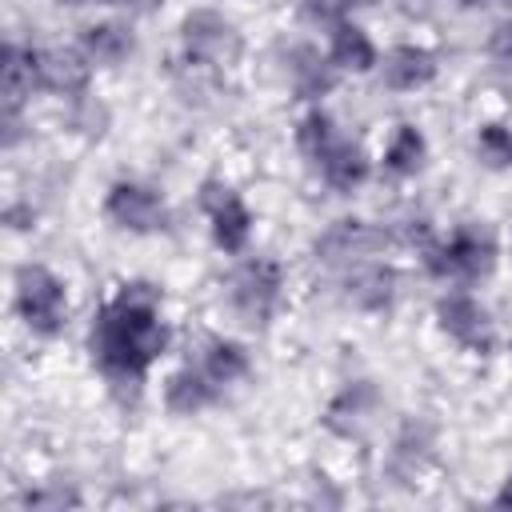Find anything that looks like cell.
Listing matches in <instances>:
<instances>
[{"mask_svg":"<svg viewBox=\"0 0 512 512\" xmlns=\"http://www.w3.org/2000/svg\"><path fill=\"white\" fill-rule=\"evenodd\" d=\"M172 344V328L164 320V292L152 280H124L96 308L88 324V356L104 384L120 396H136L160 356Z\"/></svg>","mask_w":512,"mask_h":512,"instance_id":"obj_1","label":"cell"},{"mask_svg":"<svg viewBox=\"0 0 512 512\" xmlns=\"http://www.w3.org/2000/svg\"><path fill=\"white\" fill-rule=\"evenodd\" d=\"M292 144H296L300 160L312 168V176L324 188H332L336 196H352L372 176L368 152L336 124V116L324 104H308L300 112V120L292 128Z\"/></svg>","mask_w":512,"mask_h":512,"instance_id":"obj_2","label":"cell"},{"mask_svg":"<svg viewBox=\"0 0 512 512\" xmlns=\"http://www.w3.org/2000/svg\"><path fill=\"white\" fill-rule=\"evenodd\" d=\"M416 256H420L424 272L432 280H440L444 288H476L496 272L500 240L488 220H460L444 236L436 232V240Z\"/></svg>","mask_w":512,"mask_h":512,"instance_id":"obj_3","label":"cell"},{"mask_svg":"<svg viewBox=\"0 0 512 512\" xmlns=\"http://www.w3.org/2000/svg\"><path fill=\"white\" fill-rule=\"evenodd\" d=\"M176 60L188 72L224 76L244 60V32L240 24L212 4H196L180 16L176 28Z\"/></svg>","mask_w":512,"mask_h":512,"instance_id":"obj_4","label":"cell"},{"mask_svg":"<svg viewBox=\"0 0 512 512\" xmlns=\"http://www.w3.org/2000/svg\"><path fill=\"white\" fill-rule=\"evenodd\" d=\"M224 304L244 328H268L288 304V268L264 252L236 256L224 276Z\"/></svg>","mask_w":512,"mask_h":512,"instance_id":"obj_5","label":"cell"},{"mask_svg":"<svg viewBox=\"0 0 512 512\" xmlns=\"http://www.w3.org/2000/svg\"><path fill=\"white\" fill-rule=\"evenodd\" d=\"M12 312L32 336L56 340L72 316L64 276H56L48 264H20L12 276Z\"/></svg>","mask_w":512,"mask_h":512,"instance_id":"obj_6","label":"cell"},{"mask_svg":"<svg viewBox=\"0 0 512 512\" xmlns=\"http://www.w3.org/2000/svg\"><path fill=\"white\" fill-rule=\"evenodd\" d=\"M100 212L104 220L116 228V232H128V236H160L172 228V204L168 196L148 184V180H136V176H120L108 184L104 200H100Z\"/></svg>","mask_w":512,"mask_h":512,"instance_id":"obj_7","label":"cell"},{"mask_svg":"<svg viewBox=\"0 0 512 512\" xmlns=\"http://www.w3.org/2000/svg\"><path fill=\"white\" fill-rule=\"evenodd\" d=\"M392 248L388 240V228L376 224V220H364V216H336L332 224H324L316 236H312V260L336 276L368 256H384Z\"/></svg>","mask_w":512,"mask_h":512,"instance_id":"obj_8","label":"cell"},{"mask_svg":"<svg viewBox=\"0 0 512 512\" xmlns=\"http://www.w3.org/2000/svg\"><path fill=\"white\" fill-rule=\"evenodd\" d=\"M196 204L208 220V236L224 256H244L252 248L256 236V212L248 208V200L220 176H208L196 192Z\"/></svg>","mask_w":512,"mask_h":512,"instance_id":"obj_9","label":"cell"},{"mask_svg":"<svg viewBox=\"0 0 512 512\" xmlns=\"http://www.w3.org/2000/svg\"><path fill=\"white\" fill-rule=\"evenodd\" d=\"M432 320L460 352H468V356L496 352V320L472 288H444L432 304Z\"/></svg>","mask_w":512,"mask_h":512,"instance_id":"obj_10","label":"cell"},{"mask_svg":"<svg viewBox=\"0 0 512 512\" xmlns=\"http://www.w3.org/2000/svg\"><path fill=\"white\" fill-rule=\"evenodd\" d=\"M272 64L280 72V84L292 92V100H304V104H320L340 84V68L332 64L328 48L312 40H284Z\"/></svg>","mask_w":512,"mask_h":512,"instance_id":"obj_11","label":"cell"},{"mask_svg":"<svg viewBox=\"0 0 512 512\" xmlns=\"http://www.w3.org/2000/svg\"><path fill=\"white\" fill-rule=\"evenodd\" d=\"M336 296L360 316H388L400 300V268L384 256H368L332 276Z\"/></svg>","mask_w":512,"mask_h":512,"instance_id":"obj_12","label":"cell"},{"mask_svg":"<svg viewBox=\"0 0 512 512\" xmlns=\"http://www.w3.org/2000/svg\"><path fill=\"white\" fill-rule=\"evenodd\" d=\"M380 408H384L380 384L368 380V376H352V380H344V384L328 396L320 420H324V428H328L332 436H340V440H360V436L376 424Z\"/></svg>","mask_w":512,"mask_h":512,"instance_id":"obj_13","label":"cell"},{"mask_svg":"<svg viewBox=\"0 0 512 512\" xmlns=\"http://www.w3.org/2000/svg\"><path fill=\"white\" fill-rule=\"evenodd\" d=\"M188 364L220 392V400L228 392H236L240 384L252 380V356H248V348L236 336H224V332L200 336L196 348H192V356H188Z\"/></svg>","mask_w":512,"mask_h":512,"instance_id":"obj_14","label":"cell"},{"mask_svg":"<svg viewBox=\"0 0 512 512\" xmlns=\"http://www.w3.org/2000/svg\"><path fill=\"white\" fill-rule=\"evenodd\" d=\"M436 444H440V428H436V420L432 416H424V412H412V416H404L400 424H396V432H392V440H388V456H384V464H388V472L396 476V480H420L424 472H428V464L436 460Z\"/></svg>","mask_w":512,"mask_h":512,"instance_id":"obj_15","label":"cell"},{"mask_svg":"<svg viewBox=\"0 0 512 512\" xmlns=\"http://www.w3.org/2000/svg\"><path fill=\"white\" fill-rule=\"evenodd\" d=\"M376 72H380V84H384L388 92L412 96V92H424V88L436 84V76H440V56H436V48H428V44H420V40H400V44H392V48L380 52Z\"/></svg>","mask_w":512,"mask_h":512,"instance_id":"obj_16","label":"cell"},{"mask_svg":"<svg viewBox=\"0 0 512 512\" xmlns=\"http://www.w3.org/2000/svg\"><path fill=\"white\" fill-rule=\"evenodd\" d=\"M36 80L40 92L60 96L64 104L92 92L96 80V64L76 48V44H52V48H36Z\"/></svg>","mask_w":512,"mask_h":512,"instance_id":"obj_17","label":"cell"},{"mask_svg":"<svg viewBox=\"0 0 512 512\" xmlns=\"http://www.w3.org/2000/svg\"><path fill=\"white\" fill-rule=\"evenodd\" d=\"M76 48L96 64V68H120L136 56V32L128 20H92L80 28Z\"/></svg>","mask_w":512,"mask_h":512,"instance_id":"obj_18","label":"cell"},{"mask_svg":"<svg viewBox=\"0 0 512 512\" xmlns=\"http://www.w3.org/2000/svg\"><path fill=\"white\" fill-rule=\"evenodd\" d=\"M328 36V56H332V64L340 68V76H368V72H376V64H380V44L368 36V28L364 24H356L352 16L348 20H340L336 28H328L324 32Z\"/></svg>","mask_w":512,"mask_h":512,"instance_id":"obj_19","label":"cell"},{"mask_svg":"<svg viewBox=\"0 0 512 512\" xmlns=\"http://www.w3.org/2000/svg\"><path fill=\"white\" fill-rule=\"evenodd\" d=\"M424 168H428V136L420 124L400 120L380 148V172L392 180H416Z\"/></svg>","mask_w":512,"mask_h":512,"instance_id":"obj_20","label":"cell"},{"mask_svg":"<svg viewBox=\"0 0 512 512\" xmlns=\"http://www.w3.org/2000/svg\"><path fill=\"white\" fill-rule=\"evenodd\" d=\"M220 404V392L184 360L168 380H164V408L172 412V416H200V412H208V408H216Z\"/></svg>","mask_w":512,"mask_h":512,"instance_id":"obj_21","label":"cell"},{"mask_svg":"<svg viewBox=\"0 0 512 512\" xmlns=\"http://www.w3.org/2000/svg\"><path fill=\"white\" fill-rule=\"evenodd\" d=\"M32 92H40V80H36V44H20V40H8L4 44V108L12 112H24Z\"/></svg>","mask_w":512,"mask_h":512,"instance_id":"obj_22","label":"cell"},{"mask_svg":"<svg viewBox=\"0 0 512 512\" xmlns=\"http://www.w3.org/2000/svg\"><path fill=\"white\" fill-rule=\"evenodd\" d=\"M472 152L488 172H512V124L508 120H484L476 124Z\"/></svg>","mask_w":512,"mask_h":512,"instance_id":"obj_23","label":"cell"},{"mask_svg":"<svg viewBox=\"0 0 512 512\" xmlns=\"http://www.w3.org/2000/svg\"><path fill=\"white\" fill-rule=\"evenodd\" d=\"M64 120H68V132H76L84 140H100L108 132V124H112V112H108V104L96 92H84V96L68 100Z\"/></svg>","mask_w":512,"mask_h":512,"instance_id":"obj_24","label":"cell"},{"mask_svg":"<svg viewBox=\"0 0 512 512\" xmlns=\"http://www.w3.org/2000/svg\"><path fill=\"white\" fill-rule=\"evenodd\" d=\"M356 4H360V0H300V16H304V24L328 32V28H336L340 20H348Z\"/></svg>","mask_w":512,"mask_h":512,"instance_id":"obj_25","label":"cell"},{"mask_svg":"<svg viewBox=\"0 0 512 512\" xmlns=\"http://www.w3.org/2000/svg\"><path fill=\"white\" fill-rule=\"evenodd\" d=\"M24 508H76L80 504V492L76 488H64V484H44V488H28L20 496Z\"/></svg>","mask_w":512,"mask_h":512,"instance_id":"obj_26","label":"cell"},{"mask_svg":"<svg viewBox=\"0 0 512 512\" xmlns=\"http://www.w3.org/2000/svg\"><path fill=\"white\" fill-rule=\"evenodd\" d=\"M484 52H488L492 68L512 72V20H504V24H496V28H492V36H488Z\"/></svg>","mask_w":512,"mask_h":512,"instance_id":"obj_27","label":"cell"},{"mask_svg":"<svg viewBox=\"0 0 512 512\" xmlns=\"http://www.w3.org/2000/svg\"><path fill=\"white\" fill-rule=\"evenodd\" d=\"M492 504H496V508H512V472L500 480V492L492 496Z\"/></svg>","mask_w":512,"mask_h":512,"instance_id":"obj_28","label":"cell"},{"mask_svg":"<svg viewBox=\"0 0 512 512\" xmlns=\"http://www.w3.org/2000/svg\"><path fill=\"white\" fill-rule=\"evenodd\" d=\"M60 8H88V4H112V8H128V0H56Z\"/></svg>","mask_w":512,"mask_h":512,"instance_id":"obj_29","label":"cell"},{"mask_svg":"<svg viewBox=\"0 0 512 512\" xmlns=\"http://www.w3.org/2000/svg\"><path fill=\"white\" fill-rule=\"evenodd\" d=\"M456 4H464V8H476V4H488V0H456Z\"/></svg>","mask_w":512,"mask_h":512,"instance_id":"obj_30","label":"cell"},{"mask_svg":"<svg viewBox=\"0 0 512 512\" xmlns=\"http://www.w3.org/2000/svg\"><path fill=\"white\" fill-rule=\"evenodd\" d=\"M508 248H512V220H508Z\"/></svg>","mask_w":512,"mask_h":512,"instance_id":"obj_31","label":"cell"},{"mask_svg":"<svg viewBox=\"0 0 512 512\" xmlns=\"http://www.w3.org/2000/svg\"><path fill=\"white\" fill-rule=\"evenodd\" d=\"M508 356H512V336H508Z\"/></svg>","mask_w":512,"mask_h":512,"instance_id":"obj_32","label":"cell"},{"mask_svg":"<svg viewBox=\"0 0 512 512\" xmlns=\"http://www.w3.org/2000/svg\"><path fill=\"white\" fill-rule=\"evenodd\" d=\"M504 4H508V8H512V0H504Z\"/></svg>","mask_w":512,"mask_h":512,"instance_id":"obj_33","label":"cell"}]
</instances>
